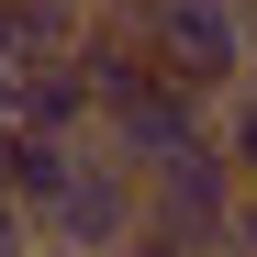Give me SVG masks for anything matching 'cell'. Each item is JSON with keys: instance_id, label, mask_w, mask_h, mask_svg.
<instances>
[{"instance_id": "cell-2", "label": "cell", "mask_w": 257, "mask_h": 257, "mask_svg": "<svg viewBox=\"0 0 257 257\" xmlns=\"http://www.w3.org/2000/svg\"><path fill=\"white\" fill-rule=\"evenodd\" d=\"M235 168H224V146H190V157H168V168H146V224L157 235H179V246H212L224 257V235H235Z\"/></svg>"}, {"instance_id": "cell-5", "label": "cell", "mask_w": 257, "mask_h": 257, "mask_svg": "<svg viewBox=\"0 0 257 257\" xmlns=\"http://www.w3.org/2000/svg\"><path fill=\"white\" fill-rule=\"evenodd\" d=\"M90 12H101V0H0V67H45V56H67L78 34H90Z\"/></svg>"}, {"instance_id": "cell-1", "label": "cell", "mask_w": 257, "mask_h": 257, "mask_svg": "<svg viewBox=\"0 0 257 257\" xmlns=\"http://www.w3.org/2000/svg\"><path fill=\"white\" fill-rule=\"evenodd\" d=\"M135 224H146V179L101 135H78L67 179L34 201V235H45V246H78V257H112V246H135Z\"/></svg>"}, {"instance_id": "cell-9", "label": "cell", "mask_w": 257, "mask_h": 257, "mask_svg": "<svg viewBox=\"0 0 257 257\" xmlns=\"http://www.w3.org/2000/svg\"><path fill=\"white\" fill-rule=\"evenodd\" d=\"M0 123H12V67H0Z\"/></svg>"}, {"instance_id": "cell-4", "label": "cell", "mask_w": 257, "mask_h": 257, "mask_svg": "<svg viewBox=\"0 0 257 257\" xmlns=\"http://www.w3.org/2000/svg\"><path fill=\"white\" fill-rule=\"evenodd\" d=\"M12 135H101V112H90V78H78V56L12 67Z\"/></svg>"}, {"instance_id": "cell-11", "label": "cell", "mask_w": 257, "mask_h": 257, "mask_svg": "<svg viewBox=\"0 0 257 257\" xmlns=\"http://www.w3.org/2000/svg\"><path fill=\"white\" fill-rule=\"evenodd\" d=\"M0 146H12V123H0Z\"/></svg>"}, {"instance_id": "cell-10", "label": "cell", "mask_w": 257, "mask_h": 257, "mask_svg": "<svg viewBox=\"0 0 257 257\" xmlns=\"http://www.w3.org/2000/svg\"><path fill=\"white\" fill-rule=\"evenodd\" d=\"M34 257H78V246H34Z\"/></svg>"}, {"instance_id": "cell-8", "label": "cell", "mask_w": 257, "mask_h": 257, "mask_svg": "<svg viewBox=\"0 0 257 257\" xmlns=\"http://www.w3.org/2000/svg\"><path fill=\"white\" fill-rule=\"evenodd\" d=\"M224 257H257V190H235V235H224Z\"/></svg>"}, {"instance_id": "cell-3", "label": "cell", "mask_w": 257, "mask_h": 257, "mask_svg": "<svg viewBox=\"0 0 257 257\" xmlns=\"http://www.w3.org/2000/svg\"><path fill=\"white\" fill-rule=\"evenodd\" d=\"M201 135H212V101L179 90V78H146L135 101H112V112H101V146L135 168V179H146V168H168V157H190Z\"/></svg>"}, {"instance_id": "cell-7", "label": "cell", "mask_w": 257, "mask_h": 257, "mask_svg": "<svg viewBox=\"0 0 257 257\" xmlns=\"http://www.w3.org/2000/svg\"><path fill=\"white\" fill-rule=\"evenodd\" d=\"M112 257H212V246H179V235H157V224H135V246H112Z\"/></svg>"}, {"instance_id": "cell-6", "label": "cell", "mask_w": 257, "mask_h": 257, "mask_svg": "<svg viewBox=\"0 0 257 257\" xmlns=\"http://www.w3.org/2000/svg\"><path fill=\"white\" fill-rule=\"evenodd\" d=\"M212 146H224V168L257 190V78H235V90L212 101Z\"/></svg>"}]
</instances>
